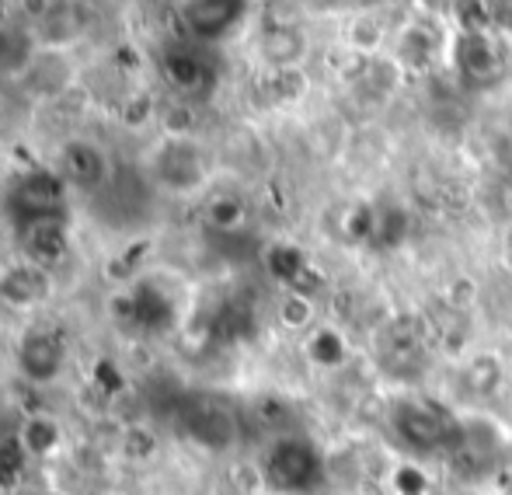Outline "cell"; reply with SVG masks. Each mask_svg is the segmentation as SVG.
Returning <instances> with one entry per match:
<instances>
[{"label":"cell","instance_id":"obj_4","mask_svg":"<svg viewBox=\"0 0 512 495\" xmlns=\"http://www.w3.org/2000/svg\"><path fill=\"white\" fill-rule=\"evenodd\" d=\"M67 189L70 185L60 178V171L32 168V171H25V175L14 178L11 192H7V213L14 217L18 231L28 224H35V220L63 217Z\"/></svg>","mask_w":512,"mask_h":495},{"label":"cell","instance_id":"obj_25","mask_svg":"<svg viewBox=\"0 0 512 495\" xmlns=\"http://www.w3.org/2000/svg\"><path fill=\"white\" fill-rule=\"evenodd\" d=\"M377 210L373 203H352L342 213V234L352 245H373V234H377Z\"/></svg>","mask_w":512,"mask_h":495},{"label":"cell","instance_id":"obj_23","mask_svg":"<svg viewBox=\"0 0 512 495\" xmlns=\"http://www.w3.org/2000/svg\"><path fill=\"white\" fill-rule=\"evenodd\" d=\"M411 231V217L405 206L391 203V206H380L377 210V234H373V248L380 251H391V248H401L405 245Z\"/></svg>","mask_w":512,"mask_h":495},{"label":"cell","instance_id":"obj_11","mask_svg":"<svg viewBox=\"0 0 512 495\" xmlns=\"http://www.w3.org/2000/svg\"><path fill=\"white\" fill-rule=\"evenodd\" d=\"M307 56H310V39L300 25L262 28V35H258V60L265 63V70L304 67Z\"/></svg>","mask_w":512,"mask_h":495},{"label":"cell","instance_id":"obj_14","mask_svg":"<svg viewBox=\"0 0 512 495\" xmlns=\"http://www.w3.org/2000/svg\"><path fill=\"white\" fill-rule=\"evenodd\" d=\"M74 70H70L63 49H39V56L32 60V67L21 74V84L32 91V98H56L70 88Z\"/></svg>","mask_w":512,"mask_h":495},{"label":"cell","instance_id":"obj_32","mask_svg":"<svg viewBox=\"0 0 512 495\" xmlns=\"http://www.w3.org/2000/svg\"><path fill=\"white\" fill-rule=\"evenodd\" d=\"M506 255L512 258V224L506 227Z\"/></svg>","mask_w":512,"mask_h":495},{"label":"cell","instance_id":"obj_16","mask_svg":"<svg viewBox=\"0 0 512 495\" xmlns=\"http://www.w3.org/2000/svg\"><path fill=\"white\" fill-rule=\"evenodd\" d=\"M49 290V279H46V269L35 262H18V265H7L0 272V300L11 307H32L46 297Z\"/></svg>","mask_w":512,"mask_h":495},{"label":"cell","instance_id":"obj_33","mask_svg":"<svg viewBox=\"0 0 512 495\" xmlns=\"http://www.w3.org/2000/svg\"><path fill=\"white\" fill-rule=\"evenodd\" d=\"M509 495H512V492H509Z\"/></svg>","mask_w":512,"mask_h":495},{"label":"cell","instance_id":"obj_17","mask_svg":"<svg viewBox=\"0 0 512 495\" xmlns=\"http://www.w3.org/2000/svg\"><path fill=\"white\" fill-rule=\"evenodd\" d=\"M342 42L356 56H377L391 42V25H387V18L380 11H356L345 21Z\"/></svg>","mask_w":512,"mask_h":495},{"label":"cell","instance_id":"obj_5","mask_svg":"<svg viewBox=\"0 0 512 495\" xmlns=\"http://www.w3.org/2000/svg\"><path fill=\"white\" fill-rule=\"evenodd\" d=\"M206 175H209L206 154L196 140H189V136H168V140L157 147L154 178H157V185H164L168 192L185 196V192L203 189Z\"/></svg>","mask_w":512,"mask_h":495},{"label":"cell","instance_id":"obj_18","mask_svg":"<svg viewBox=\"0 0 512 495\" xmlns=\"http://www.w3.org/2000/svg\"><path fill=\"white\" fill-rule=\"evenodd\" d=\"M35 56H39V39H35L32 25L4 21L0 25V74L21 81V74L32 67Z\"/></svg>","mask_w":512,"mask_h":495},{"label":"cell","instance_id":"obj_9","mask_svg":"<svg viewBox=\"0 0 512 495\" xmlns=\"http://www.w3.org/2000/svg\"><path fill=\"white\" fill-rule=\"evenodd\" d=\"M185 433L203 450L223 454L237 443V419L230 408L216 405V401H192L185 408Z\"/></svg>","mask_w":512,"mask_h":495},{"label":"cell","instance_id":"obj_3","mask_svg":"<svg viewBox=\"0 0 512 495\" xmlns=\"http://www.w3.org/2000/svg\"><path fill=\"white\" fill-rule=\"evenodd\" d=\"M394 433L418 454L464 447V422L446 415L443 408L425 405V401H405L394 408Z\"/></svg>","mask_w":512,"mask_h":495},{"label":"cell","instance_id":"obj_29","mask_svg":"<svg viewBox=\"0 0 512 495\" xmlns=\"http://www.w3.org/2000/svg\"><path fill=\"white\" fill-rule=\"evenodd\" d=\"M394 489H398V495H425L429 492V478L415 464H405V468L394 471Z\"/></svg>","mask_w":512,"mask_h":495},{"label":"cell","instance_id":"obj_15","mask_svg":"<svg viewBox=\"0 0 512 495\" xmlns=\"http://www.w3.org/2000/svg\"><path fill=\"white\" fill-rule=\"evenodd\" d=\"M18 238H21V248H25L28 262L42 265V269L67 255V224H63V217L35 220V224L21 227Z\"/></svg>","mask_w":512,"mask_h":495},{"label":"cell","instance_id":"obj_19","mask_svg":"<svg viewBox=\"0 0 512 495\" xmlns=\"http://www.w3.org/2000/svg\"><path fill=\"white\" fill-rule=\"evenodd\" d=\"M18 447L25 450L28 457H53L56 450H60V443H63V426L53 419L49 412H32V415H25L21 419V426H18Z\"/></svg>","mask_w":512,"mask_h":495},{"label":"cell","instance_id":"obj_28","mask_svg":"<svg viewBox=\"0 0 512 495\" xmlns=\"http://www.w3.org/2000/svg\"><path fill=\"white\" fill-rule=\"evenodd\" d=\"M209 224L223 234H234L244 224V203L237 196H216L209 203Z\"/></svg>","mask_w":512,"mask_h":495},{"label":"cell","instance_id":"obj_12","mask_svg":"<svg viewBox=\"0 0 512 495\" xmlns=\"http://www.w3.org/2000/svg\"><path fill=\"white\" fill-rule=\"evenodd\" d=\"M265 269L276 283H283L286 290H300V293H310L314 297V286L321 283L310 265L307 251L290 245V241H276L269 251H265Z\"/></svg>","mask_w":512,"mask_h":495},{"label":"cell","instance_id":"obj_2","mask_svg":"<svg viewBox=\"0 0 512 495\" xmlns=\"http://www.w3.org/2000/svg\"><path fill=\"white\" fill-rule=\"evenodd\" d=\"M324 457L307 436H279L265 454V478L276 492L310 495L324 485Z\"/></svg>","mask_w":512,"mask_h":495},{"label":"cell","instance_id":"obj_6","mask_svg":"<svg viewBox=\"0 0 512 495\" xmlns=\"http://www.w3.org/2000/svg\"><path fill=\"white\" fill-rule=\"evenodd\" d=\"M248 7L251 0H182V25L189 39L213 46L248 18Z\"/></svg>","mask_w":512,"mask_h":495},{"label":"cell","instance_id":"obj_7","mask_svg":"<svg viewBox=\"0 0 512 495\" xmlns=\"http://www.w3.org/2000/svg\"><path fill=\"white\" fill-rule=\"evenodd\" d=\"M14 363H18V373L28 384H53V380L63 377V367H67V342L49 328H32V332L21 335Z\"/></svg>","mask_w":512,"mask_h":495},{"label":"cell","instance_id":"obj_24","mask_svg":"<svg viewBox=\"0 0 512 495\" xmlns=\"http://www.w3.org/2000/svg\"><path fill=\"white\" fill-rule=\"evenodd\" d=\"M265 88H269L272 102L297 105V102H304L307 91H310V74H307L304 67L269 70V77H265Z\"/></svg>","mask_w":512,"mask_h":495},{"label":"cell","instance_id":"obj_1","mask_svg":"<svg viewBox=\"0 0 512 495\" xmlns=\"http://www.w3.org/2000/svg\"><path fill=\"white\" fill-rule=\"evenodd\" d=\"M446 56H450L453 74L467 88H478V91L499 88L509 74L506 39L495 32H457V28H450Z\"/></svg>","mask_w":512,"mask_h":495},{"label":"cell","instance_id":"obj_8","mask_svg":"<svg viewBox=\"0 0 512 495\" xmlns=\"http://www.w3.org/2000/svg\"><path fill=\"white\" fill-rule=\"evenodd\" d=\"M161 70L168 84L182 95H206L216 81L213 63L206 60V46L196 39L189 42H171L161 53Z\"/></svg>","mask_w":512,"mask_h":495},{"label":"cell","instance_id":"obj_26","mask_svg":"<svg viewBox=\"0 0 512 495\" xmlns=\"http://www.w3.org/2000/svg\"><path fill=\"white\" fill-rule=\"evenodd\" d=\"M279 321L290 332H307L314 325V297L300 290H286L283 300H279Z\"/></svg>","mask_w":512,"mask_h":495},{"label":"cell","instance_id":"obj_20","mask_svg":"<svg viewBox=\"0 0 512 495\" xmlns=\"http://www.w3.org/2000/svg\"><path fill=\"white\" fill-rule=\"evenodd\" d=\"M502 380H506V367L495 353H474L464 363V387L474 398H492L499 394Z\"/></svg>","mask_w":512,"mask_h":495},{"label":"cell","instance_id":"obj_31","mask_svg":"<svg viewBox=\"0 0 512 495\" xmlns=\"http://www.w3.org/2000/svg\"><path fill=\"white\" fill-rule=\"evenodd\" d=\"M488 18H492V32L509 39L512 35V0H485Z\"/></svg>","mask_w":512,"mask_h":495},{"label":"cell","instance_id":"obj_10","mask_svg":"<svg viewBox=\"0 0 512 495\" xmlns=\"http://www.w3.org/2000/svg\"><path fill=\"white\" fill-rule=\"evenodd\" d=\"M60 178L70 189L84 192H102L108 182V157L95 143L88 140H70L60 150Z\"/></svg>","mask_w":512,"mask_h":495},{"label":"cell","instance_id":"obj_13","mask_svg":"<svg viewBox=\"0 0 512 495\" xmlns=\"http://www.w3.org/2000/svg\"><path fill=\"white\" fill-rule=\"evenodd\" d=\"M394 60L405 67V74H418L425 70L439 53V35L429 28V21H405V25L394 32Z\"/></svg>","mask_w":512,"mask_h":495},{"label":"cell","instance_id":"obj_22","mask_svg":"<svg viewBox=\"0 0 512 495\" xmlns=\"http://www.w3.org/2000/svg\"><path fill=\"white\" fill-rule=\"evenodd\" d=\"M359 81H363L373 95L387 98L401 88V81H405V67L394 60V53H377V56H370V63H366V70H363Z\"/></svg>","mask_w":512,"mask_h":495},{"label":"cell","instance_id":"obj_30","mask_svg":"<svg viewBox=\"0 0 512 495\" xmlns=\"http://www.w3.org/2000/svg\"><path fill=\"white\" fill-rule=\"evenodd\" d=\"M457 4L460 0H411L415 14L425 21H450L453 11H457Z\"/></svg>","mask_w":512,"mask_h":495},{"label":"cell","instance_id":"obj_21","mask_svg":"<svg viewBox=\"0 0 512 495\" xmlns=\"http://www.w3.org/2000/svg\"><path fill=\"white\" fill-rule=\"evenodd\" d=\"M307 360L321 370H335L349 360V342L335 328H314L307 335Z\"/></svg>","mask_w":512,"mask_h":495},{"label":"cell","instance_id":"obj_27","mask_svg":"<svg viewBox=\"0 0 512 495\" xmlns=\"http://www.w3.org/2000/svg\"><path fill=\"white\" fill-rule=\"evenodd\" d=\"M450 28H457V32H492L485 0H460L450 18Z\"/></svg>","mask_w":512,"mask_h":495}]
</instances>
